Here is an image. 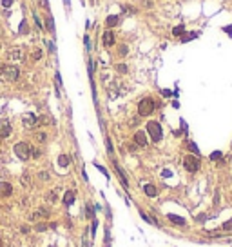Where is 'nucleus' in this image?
<instances>
[{
  "mask_svg": "<svg viewBox=\"0 0 232 247\" xmlns=\"http://www.w3.org/2000/svg\"><path fill=\"white\" fill-rule=\"evenodd\" d=\"M145 127H147V135L151 136V140H152L154 144L162 142V138H163V129H162V124H160V122H156V120H149Z\"/></svg>",
  "mask_w": 232,
  "mask_h": 247,
  "instance_id": "f257e3e1",
  "label": "nucleus"
},
{
  "mask_svg": "<svg viewBox=\"0 0 232 247\" xmlns=\"http://www.w3.org/2000/svg\"><path fill=\"white\" fill-rule=\"evenodd\" d=\"M156 109V102L151 96H145L138 102V115L140 116H151Z\"/></svg>",
  "mask_w": 232,
  "mask_h": 247,
  "instance_id": "f03ea898",
  "label": "nucleus"
},
{
  "mask_svg": "<svg viewBox=\"0 0 232 247\" xmlns=\"http://www.w3.org/2000/svg\"><path fill=\"white\" fill-rule=\"evenodd\" d=\"M183 167H185V171H189V173H198L200 167H201L200 156H196V155H187V156L183 158Z\"/></svg>",
  "mask_w": 232,
  "mask_h": 247,
  "instance_id": "7ed1b4c3",
  "label": "nucleus"
},
{
  "mask_svg": "<svg viewBox=\"0 0 232 247\" xmlns=\"http://www.w3.org/2000/svg\"><path fill=\"white\" fill-rule=\"evenodd\" d=\"M13 151H15V155L20 158V160H29V156H31V151H33V147L27 144V142H18V144H15V147H13Z\"/></svg>",
  "mask_w": 232,
  "mask_h": 247,
  "instance_id": "20e7f679",
  "label": "nucleus"
},
{
  "mask_svg": "<svg viewBox=\"0 0 232 247\" xmlns=\"http://www.w3.org/2000/svg\"><path fill=\"white\" fill-rule=\"evenodd\" d=\"M0 75H4L9 82H15V80H18V76H20V69H18L16 65H4V69H2Z\"/></svg>",
  "mask_w": 232,
  "mask_h": 247,
  "instance_id": "39448f33",
  "label": "nucleus"
},
{
  "mask_svg": "<svg viewBox=\"0 0 232 247\" xmlns=\"http://www.w3.org/2000/svg\"><path fill=\"white\" fill-rule=\"evenodd\" d=\"M132 142L138 145V147H147L149 145V135L145 133V131H136L134 133V136H132Z\"/></svg>",
  "mask_w": 232,
  "mask_h": 247,
  "instance_id": "423d86ee",
  "label": "nucleus"
},
{
  "mask_svg": "<svg viewBox=\"0 0 232 247\" xmlns=\"http://www.w3.org/2000/svg\"><path fill=\"white\" fill-rule=\"evenodd\" d=\"M102 42H103V45H105V47H113V45L116 44V35H114V31H111V29L103 31V35H102Z\"/></svg>",
  "mask_w": 232,
  "mask_h": 247,
  "instance_id": "0eeeda50",
  "label": "nucleus"
},
{
  "mask_svg": "<svg viewBox=\"0 0 232 247\" xmlns=\"http://www.w3.org/2000/svg\"><path fill=\"white\" fill-rule=\"evenodd\" d=\"M113 165H114V171H116V175L120 176V182H122V185L125 187V189H129V182H127V176H125V173H123V169L116 164V162H113Z\"/></svg>",
  "mask_w": 232,
  "mask_h": 247,
  "instance_id": "6e6552de",
  "label": "nucleus"
},
{
  "mask_svg": "<svg viewBox=\"0 0 232 247\" xmlns=\"http://www.w3.org/2000/svg\"><path fill=\"white\" fill-rule=\"evenodd\" d=\"M11 124L7 120H0V138H7L11 135Z\"/></svg>",
  "mask_w": 232,
  "mask_h": 247,
  "instance_id": "1a4fd4ad",
  "label": "nucleus"
},
{
  "mask_svg": "<svg viewBox=\"0 0 232 247\" xmlns=\"http://www.w3.org/2000/svg\"><path fill=\"white\" fill-rule=\"evenodd\" d=\"M13 195V185L7 182H0V196H11Z\"/></svg>",
  "mask_w": 232,
  "mask_h": 247,
  "instance_id": "9d476101",
  "label": "nucleus"
},
{
  "mask_svg": "<svg viewBox=\"0 0 232 247\" xmlns=\"http://www.w3.org/2000/svg\"><path fill=\"white\" fill-rule=\"evenodd\" d=\"M120 24V16H116V15H109L107 18H105V25H107V29H113V27H116Z\"/></svg>",
  "mask_w": 232,
  "mask_h": 247,
  "instance_id": "9b49d317",
  "label": "nucleus"
},
{
  "mask_svg": "<svg viewBox=\"0 0 232 247\" xmlns=\"http://www.w3.org/2000/svg\"><path fill=\"white\" fill-rule=\"evenodd\" d=\"M143 193H145L149 198L158 196V189H156V185H152V184H145V185H143Z\"/></svg>",
  "mask_w": 232,
  "mask_h": 247,
  "instance_id": "f8f14e48",
  "label": "nucleus"
},
{
  "mask_svg": "<svg viewBox=\"0 0 232 247\" xmlns=\"http://www.w3.org/2000/svg\"><path fill=\"white\" fill-rule=\"evenodd\" d=\"M74 198H76V195H74V191H65V195H64V204L69 207V205H73L74 204Z\"/></svg>",
  "mask_w": 232,
  "mask_h": 247,
  "instance_id": "ddd939ff",
  "label": "nucleus"
},
{
  "mask_svg": "<svg viewBox=\"0 0 232 247\" xmlns=\"http://www.w3.org/2000/svg\"><path fill=\"white\" fill-rule=\"evenodd\" d=\"M56 162H58V165H60V167H64V169H65V167H69V164H71V156H69V155H60Z\"/></svg>",
  "mask_w": 232,
  "mask_h": 247,
  "instance_id": "4468645a",
  "label": "nucleus"
},
{
  "mask_svg": "<svg viewBox=\"0 0 232 247\" xmlns=\"http://www.w3.org/2000/svg\"><path fill=\"white\" fill-rule=\"evenodd\" d=\"M36 122H38V120L34 118V115H33V113H29V115H25V116H24V125H25V127H33Z\"/></svg>",
  "mask_w": 232,
  "mask_h": 247,
  "instance_id": "2eb2a0df",
  "label": "nucleus"
},
{
  "mask_svg": "<svg viewBox=\"0 0 232 247\" xmlns=\"http://www.w3.org/2000/svg\"><path fill=\"white\" fill-rule=\"evenodd\" d=\"M167 218H169L172 224H176V225H187V220H185V218H181V216H176V215H167Z\"/></svg>",
  "mask_w": 232,
  "mask_h": 247,
  "instance_id": "dca6fc26",
  "label": "nucleus"
},
{
  "mask_svg": "<svg viewBox=\"0 0 232 247\" xmlns=\"http://www.w3.org/2000/svg\"><path fill=\"white\" fill-rule=\"evenodd\" d=\"M198 36H200V33L192 31V33H185V35H183V36H181L180 40H181V42L185 44V42H191V40H194V38H198Z\"/></svg>",
  "mask_w": 232,
  "mask_h": 247,
  "instance_id": "f3484780",
  "label": "nucleus"
},
{
  "mask_svg": "<svg viewBox=\"0 0 232 247\" xmlns=\"http://www.w3.org/2000/svg\"><path fill=\"white\" fill-rule=\"evenodd\" d=\"M187 149L192 153V155H196V156H200V149H198V145L192 142V140H187Z\"/></svg>",
  "mask_w": 232,
  "mask_h": 247,
  "instance_id": "a211bd4d",
  "label": "nucleus"
},
{
  "mask_svg": "<svg viewBox=\"0 0 232 247\" xmlns=\"http://www.w3.org/2000/svg\"><path fill=\"white\" fill-rule=\"evenodd\" d=\"M172 35H174V36H180V38H181V36L185 35V25H183V24L176 25V27L172 29Z\"/></svg>",
  "mask_w": 232,
  "mask_h": 247,
  "instance_id": "6ab92c4d",
  "label": "nucleus"
},
{
  "mask_svg": "<svg viewBox=\"0 0 232 247\" xmlns=\"http://www.w3.org/2000/svg\"><path fill=\"white\" fill-rule=\"evenodd\" d=\"M34 140H36V142H38V144H44V142H45V140H47V135H45V133H44V131H38V133H36V135H34Z\"/></svg>",
  "mask_w": 232,
  "mask_h": 247,
  "instance_id": "aec40b11",
  "label": "nucleus"
},
{
  "mask_svg": "<svg viewBox=\"0 0 232 247\" xmlns=\"http://www.w3.org/2000/svg\"><path fill=\"white\" fill-rule=\"evenodd\" d=\"M209 158H211L212 162H220V160L223 158V153H221V151H214V153L209 155Z\"/></svg>",
  "mask_w": 232,
  "mask_h": 247,
  "instance_id": "412c9836",
  "label": "nucleus"
},
{
  "mask_svg": "<svg viewBox=\"0 0 232 247\" xmlns=\"http://www.w3.org/2000/svg\"><path fill=\"white\" fill-rule=\"evenodd\" d=\"M45 24H47V29H49L51 33H54V22H53V16H51V15L45 16Z\"/></svg>",
  "mask_w": 232,
  "mask_h": 247,
  "instance_id": "4be33fe9",
  "label": "nucleus"
},
{
  "mask_svg": "<svg viewBox=\"0 0 232 247\" xmlns=\"http://www.w3.org/2000/svg\"><path fill=\"white\" fill-rule=\"evenodd\" d=\"M20 33H22V35L29 33V25H27V20H22V22H20Z\"/></svg>",
  "mask_w": 232,
  "mask_h": 247,
  "instance_id": "5701e85b",
  "label": "nucleus"
},
{
  "mask_svg": "<svg viewBox=\"0 0 232 247\" xmlns=\"http://www.w3.org/2000/svg\"><path fill=\"white\" fill-rule=\"evenodd\" d=\"M85 213H87V215H85L87 218H94V211H93V205H91V204H85Z\"/></svg>",
  "mask_w": 232,
  "mask_h": 247,
  "instance_id": "b1692460",
  "label": "nucleus"
},
{
  "mask_svg": "<svg viewBox=\"0 0 232 247\" xmlns=\"http://www.w3.org/2000/svg\"><path fill=\"white\" fill-rule=\"evenodd\" d=\"M9 56H11V58H22V51H20V49H11V51H9Z\"/></svg>",
  "mask_w": 232,
  "mask_h": 247,
  "instance_id": "393cba45",
  "label": "nucleus"
},
{
  "mask_svg": "<svg viewBox=\"0 0 232 247\" xmlns=\"http://www.w3.org/2000/svg\"><path fill=\"white\" fill-rule=\"evenodd\" d=\"M221 229H223V231H227V233H230V231H232V218H230V220H227V222L221 225Z\"/></svg>",
  "mask_w": 232,
  "mask_h": 247,
  "instance_id": "a878e982",
  "label": "nucleus"
},
{
  "mask_svg": "<svg viewBox=\"0 0 232 247\" xmlns=\"http://www.w3.org/2000/svg\"><path fill=\"white\" fill-rule=\"evenodd\" d=\"M105 145H107V153H109V155H113V153H114V149H113V142H111L109 138H105Z\"/></svg>",
  "mask_w": 232,
  "mask_h": 247,
  "instance_id": "bb28decb",
  "label": "nucleus"
},
{
  "mask_svg": "<svg viewBox=\"0 0 232 247\" xmlns=\"http://www.w3.org/2000/svg\"><path fill=\"white\" fill-rule=\"evenodd\" d=\"M127 51H129V49H127V45H125V44H122V45H120V49H118L120 56H125V55H127Z\"/></svg>",
  "mask_w": 232,
  "mask_h": 247,
  "instance_id": "cd10ccee",
  "label": "nucleus"
},
{
  "mask_svg": "<svg viewBox=\"0 0 232 247\" xmlns=\"http://www.w3.org/2000/svg\"><path fill=\"white\" fill-rule=\"evenodd\" d=\"M47 227H49V225H47V224H38V225H36V227H34V229H36V231H38V233H42V231H47Z\"/></svg>",
  "mask_w": 232,
  "mask_h": 247,
  "instance_id": "c85d7f7f",
  "label": "nucleus"
},
{
  "mask_svg": "<svg viewBox=\"0 0 232 247\" xmlns=\"http://www.w3.org/2000/svg\"><path fill=\"white\" fill-rule=\"evenodd\" d=\"M83 44H85V49H87V51H89V49H91V38H89V36H87V35H85V36H83Z\"/></svg>",
  "mask_w": 232,
  "mask_h": 247,
  "instance_id": "c756f323",
  "label": "nucleus"
},
{
  "mask_svg": "<svg viewBox=\"0 0 232 247\" xmlns=\"http://www.w3.org/2000/svg\"><path fill=\"white\" fill-rule=\"evenodd\" d=\"M47 198H49V202H56V189H54V191H51V193L47 195Z\"/></svg>",
  "mask_w": 232,
  "mask_h": 247,
  "instance_id": "7c9ffc66",
  "label": "nucleus"
},
{
  "mask_svg": "<svg viewBox=\"0 0 232 247\" xmlns=\"http://www.w3.org/2000/svg\"><path fill=\"white\" fill-rule=\"evenodd\" d=\"M116 71H120V73H127V65H123V64H118V65H116Z\"/></svg>",
  "mask_w": 232,
  "mask_h": 247,
  "instance_id": "2f4dec72",
  "label": "nucleus"
},
{
  "mask_svg": "<svg viewBox=\"0 0 232 247\" xmlns=\"http://www.w3.org/2000/svg\"><path fill=\"white\" fill-rule=\"evenodd\" d=\"M223 31H225L229 36H232V25H227V27H223Z\"/></svg>",
  "mask_w": 232,
  "mask_h": 247,
  "instance_id": "473e14b6",
  "label": "nucleus"
},
{
  "mask_svg": "<svg viewBox=\"0 0 232 247\" xmlns=\"http://www.w3.org/2000/svg\"><path fill=\"white\" fill-rule=\"evenodd\" d=\"M40 56H42V51H34V53H33V58H34V60H38Z\"/></svg>",
  "mask_w": 232,
  "mask_h": 247,
  "instance_id": "72a5a7b5",
  "label": "nucleus"
},
{
  "mask_svg": "<svg viewBox=\"0 0 232 247\" xmlns=\"http://www.w3.org/2000/svg\"><path fill=\"white\" fill-rule=\"evenodd\" d=\"M11 4H13V0H2V5H4V7H9Z\"/></svg>",
  "mask_w": 232,
  "mask_h": 247,
  "instance_id": "f704fd0d",
  "label": "nucleus"
},
{
  "mask_svg": "<svg viewBox=\"0 0 232 247\" xmlns=\"http://www.w3.org/2000/svg\"><path fill=\"white\" fill-rule=\"evenodd\" d=\"M47 178H49V175H47V173H44V171H42V173H40V180H47Z\"/></svg>",
  "mask_w": 232,
  "mask_h": 247,
  "instance_id": "c9c22d12",
  "label": "nucleus"
},
{
  "mask_svg": "<svg viewBox=\"0 0 232 247\" xmlns=\"http://www.w3.org/2000/svg\"><path fill=\"white\" fill-rule=\"evenodd\" d=\"M162 95H163V96H171L172 93H171V91H167V89H162Z\"/></svg>",
  "mask_w": 232,
  "mask_h": 247,
  "instance_id": "e433bc0d",
  "label": "nucleus"
},
{
  "mask_svg": "<svg viewBox=\"0 0 232 247\" xmlns=\"http://www.w3.org/2000/svg\"><path fill=\"white\" fill-rule=\"evenodd\" d=\"M136 149H138L136 144H129V151H136Z\"/></svg>",
  "mask_w": 232,
  "mask_h": 247,
  "instance_id": "4c0bfd02",
  "label": "nucleus"
},
{
  "mask_svg": "<svg viewBox=\"0 0 232 247\" xmlns=\"http://www.w3.org/2000/svg\"><path fill=\"white\" fill-rule=\"evenodd\" d=\"M20 231L25 235V233H29V227H27V225H22V227H20Z\"/></svg>",
  "mask_w": 232,
  "mask_h": 247,
  "instance_id": "58836bf2",
  "label": "nucleus"
},
{
  "mask_svg": "<svg viewBox=\"0 0 232 247\" xmlns=\"http://www.w3.org/2000/svg\"><path fill=\"white\" fill-rule=\"evenodd\" d=\"M2 245H4V244H2V236H0V247H2Z\"/></svg>",
  "mask_w": 232,
  "mask_h": 247,
  "instance_id": "ea45409f",
  "label": "nucleus"
},
{
  "mask_svg": "<svg viewBox=\"0 0 232 247\" xmlns=\"http://www.w3.org/2000/svg\"><path fill=\"white\" fill-rule=\"evenodd\" d=\"M0 144H2V138H0Z\"/></svg>",
  "mask_w": 232,
  "mask_h": 247,
  "instance_id": "a19ab883",
  "label": "nucleus"
},
{
  "mask_svg": "<svg viewBox=\"0 0 232 247\" xmlns=\"http://www.w3.org/2000/svg\"><path fill=\"white\" fill-rule=\"evenodd\" d=\"M51 247H54V245H51Z\"/></svg>",
  "mask_w": 232,
  "mask_h": 247,
  "instance_id": "79ce46f5",
  "label": "nucleus"
}]
</instances>
